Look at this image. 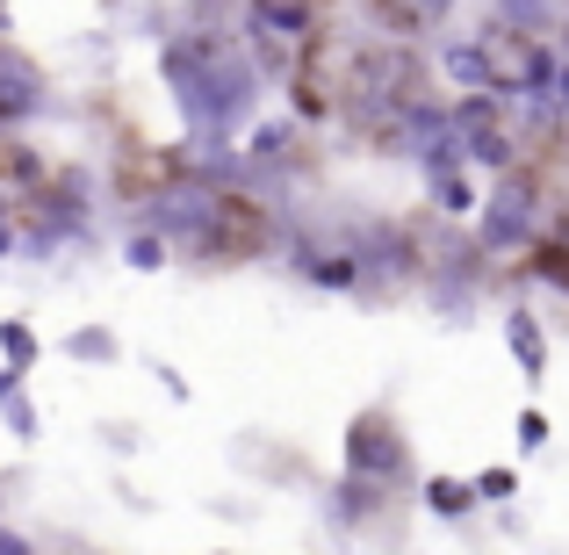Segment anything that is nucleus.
I'll list each match as a JSON object with an SVG mask.
<instances>
[{
  "instance_id": "18",
  "label": "nucleus",
  "mask_w": 569,
  "mask_h": 555,
  "mask_svg": "<svg viewBox=\"0 0 569 555\" xmlns=\"http://www.w3.org/2000/svg\"><path fill=\"white\" fill-rule=\"evenodd\" d=\"M14 246H22V231H8V224H0V260H8Z\"/></svg>"
},
{
  "instance_id": "14",
  "label": "nucleus",
  "mask_w": 569,
  "mask_h": 555,
  "mask_svg": "<svg viewBox=\"0 0 569 555\" xmlns=\"http://www.w3.org/2000/svg\"><path fill=\"white\" fill-rule=\"evenodd\" d=\"M512 490H519L512 469H483V476H476V498H512Z\"/></svg>"
},
{
  "instance_id": "8",
  "label": "nucleus",
  "mask_w": 569,
  "mask_h": 555,
  "mask_svg": "<svg viewBox=\"0 0 569 555\" xmlns=\"http://www.w3.org/2000/svg\"><path fill=\"white\" fill-rule=\"evenodd\" d=\"M527 275H533V289H556V296H569V246L556 231L541 238V246L527 252Z\"/></svg>"
},
{
  "instance_id": "5",
  "label": "nucleus",
  "mask_w": 569,
  "mask_h": 555,
  "mask_svg": "<svg viewBox=\"0 0 569 555\" xmlns=\"http://www.w3.org/2000/svg\"><path fill=\"white\" fill-rule=\"evenodd\" d=\"M505 339H512V361L527 375H548V333H541V318H533L527 304L505 310Z\"/></svg>"
},
{
  "instance_id": "12",
  "label": "nucleus",
  "mask_w": 569,
  "mask_h": 555,
  "mask_svg": "<svg viewBox=\"0 0 569 555\" xmlns=\"http://www.w3.org/2000/svg\"><path fill=\"white\" fill-rule=\"evenodd\" d=\"M167 252H173V246H167V238H152V231H130V246H123V260H130V267H167Z\"/></svg>"
},
{
  "instance_id": "19",
  "label": "nucleus",
  "mask_w": 569,
  "mask_h": 555,
  "mask_svg": "<svg viewBox=\"0 0 569 555\" xmlns=\"http://www.w3.org/2000/svg\"><path fill=\"white\" fill-rule=\"evenodd\" d=\"M556 238H562V246H569V195H562V224H556Z\"/></svg>"
},
{
  "instance_id": "10",
  "label": "nucleus",
  "mask_w": 569,
  "mask_h": 555,
  "mask_svg": "<svg viewBox=\"0 0 569 555\" xmlns=\"http://www.w3.org/2000/svg\"><path fill=\"white\" fill-rule=\"evenodd\" d=\"M0 354H8V375H29L37 368V333H29L22 318H8L0 325Z\"/></svg>"
},
{
  "instance_id": "20",
  "label": "nucleus",
  "mask_w": 569,
  "mask_h": 555,
  "mask_svg": "<svg viewBox=\"0 0 569 555\" xmlns=\"http://www.w3.org/2000/svg\"><path fill=\"white\" fill-rule=\"evenodd\" d=\"M562 43H569V14H562Z\"/></svg>"
},
{
  "instance_id": "2",
  "label": "nucleus",
  "mask_w": 569,
  "mask_h": 555,
  "mask_svg": "<svg viewBox=\"0 0 569 555\" xmlns=\"http://www.w3.org/2000/svg\"><path fill=\"white\" fill-rule=\"evenodd\" d=\"M548 238V224H541V174L533 167H512V174H498V188H490V202H483V231H476V252L483 260H519V252H533Z\"/></svg>"
},
{
  "instance_id": "13",
  "label": "nucleus",
  "mask_w": 569,
  "mask_h": 555,
  "mask_svg": "<svg viewBox=\"0 0 569 555\" xmlns=\"http://www.w3.org/2000/svg\"><path fill=\"white\" fill-rule=\"evenodd\" d=\"M541 109L556 116V130H569V58H562V72L548 80V95H541Z\"/></svg>"
},
{
  "instance_id": "16",
  "label": "nucleus",
  "mask_w": 569,
  "mask_h": 555,
  "mask_svg": "<svg viewBox=\"0 0 569 555\" xmlns=\"http://www.w3.org/2000/svg\"><path fill=\"white\" fill-rule=\"evenodd\" d=\"M541 440H548V418L527 412V418H519V447H541Z\"/></svg>"
},
{
  "instance_id": "9",
  "label": "nucleus",
  "mask_w": 569,
  "mask_h": 555,
  "mask_svg": "<svg viewBox=\"0 0 569 555\" xmlns=\"http://www.w3.org/2000/svg\"><path fill=\"white\" fill-rule=\"evenodd\" d=\"M476 505H483V498H476V484H447V476H432V484H426V513H440V519H469Z\"/></svg>"
},
{
  "instance_id": "7",
  "label": "nucleus",
  "mask_w": 569,
  "mask_h": 555,
  "mask_svg": "<svg viewBox=\"0 0 569 555\" xmlns=\"http://www.w3.org/2000/svg\"><path fill=\"white\" fill-rule=\"evenodd\" d=\"M382 505H389V490H376V484H361V476H347V484H339L332 490V519H339V527H368V513H382Z\"/></svg>"
},
{
  "instance_id": "15",
  "label": "nucleus",
  "mask_w": 569,
  "mask_h": 555,
  "mask_svg": "<svg viewBox=\"0 0 569 555\" xmlns=\"http://www.w3.org/2000/svg\"><path fill=\"white\" fill-rule=\"evenodd\" d=\"M0 418H8V426L22 433V440H37V412H29L22 397H8V404H0Z\"/></svg>"
},
{
  "instance_id": "3",
  "label": "nucleus",
  "mask_w": 569,
  "mask_h": 555,
  "mask_svg": "<svg viewBox=\"0 0 569 555\" xmlns=\"http://www.w3.org/2000/svg\"><path fill=\"white\" fill-rule=\"evenodd\" d=\"M347 476H361V484H376V490L411 484V440H403V426L389 418V404H368L347 426Z\"/></svg>"
},
{
  "instance_id": "1",
  "label": "nucleus",
  "mask_w": 569,
  "mask_h": 555,
  "mask_svg": "<svg viewBox=\"0 0 569 555\" xmlns=\"http://www.w3.org/2000/svg\"><path fill=\"white\" fill-rule=\"evenodd\" d=\"M159 72H167V87L181 95L194 138L217 152V145H231L238 130L252 123V101H260V66H252L238 43H217V37H173L167 51H159Z\"/></svg>"
},
{
  "instance_id": "4",
  "label": "nucleus",
  "mask_w": 569,
  "mask_h": 555,
  "mask_svg": "<svg viewBox=\"0 0 569 555\" xmlns=\"http://www.w3.org/2000/svg\"><path fill=\"white\" fill-rule=\"evenodd\" d=\"M43 101H51V87H43V72L29 66L14 43H0V123H22V116H43Z\"/></svg>"
},
{
  "instance_id": "17",
  "label": "nucleus",
  "mask_w": 569,
  "mask_h": 555,
  "mask_svg": "<svg viewBox=\"0 0 569 555\" xmlns=\"http://www.w3.org/2000/svg\"><path fill=\"white\" fill-rule=\"evenodd\" d=\"M0 555H37V548H29L22 534H8V527H0Z\"/></svg>"
},
{
  "instance_id": "11",
  "label": "nucleus",
  "mask_w": 569,
  "mask_h": 555,
  "mask_svg": "<svg viewBox=\"0 0 569 555\" xmlns=\"http://www.w3.org/2000/svg\"><path fill=\"white\" fill-rule=\"evenodd\" d=\"M66 354L72 361H116L123 347H116V333H101V325H80V333L66 339Z\"/></svg>"
},
{
  "instance_id": "6",
  "label": "nucleus",
  "mask_w": 569,
  "mask_h": 555,
  "mask_svg": "<svg viewBox=\"0 0 569 555\" xmlns=\"http://www.w3.org/2000/svg\"><path fill=\"white\" fill-rule=\"evenodd\" d=\"M440 66L455 72V80L469 87V95H490V87H498V72H490V43H447Z\"/></svg>"
}]
</instances>
